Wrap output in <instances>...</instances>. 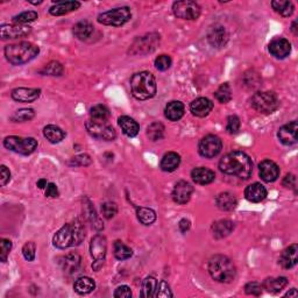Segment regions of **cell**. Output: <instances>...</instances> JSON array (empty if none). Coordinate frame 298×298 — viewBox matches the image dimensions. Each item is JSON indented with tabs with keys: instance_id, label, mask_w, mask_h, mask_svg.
Listing matches in <instances>:
<instances>
[{
	"instance_id": "cell-48",
	"label": "cell",
	"mask_w": 298,
	"mask_h": 298,
	"mask_svg": "<svg viewBox=\"0 0 298 298\" xmlns=\"http://www.w3.org/2000/svg\"><path fill=\"white\" fill-rule=\"evenodd\" d=\"M155 67L160 71H166L171 67V58L168 55H161L155 59Z\"/></svg>"
},
{
	"instance_id": "cell-7",
	"label": "cell",
	"mask_w": 298,
	"mask_h": 298,
	"mask_svg": "<svg viewBox=\"0 0 298 298\" xmlns=\"http://www.w3.org/2000/svg\"><path fill=\"white\" fill-rule=\"evenodd\" d=\"M131 18L132 13L128 7H118L100 13L98 15V22L106 26L120 27L130 21Z\"/></svg>"
},
{
	"instance_id": "cell-22",
	"label": "cell",
	"mask_w": 298,
	"mask_h": 298,
	"mask_svg": "<svg viewBox=\"0 0 298 298\" xmlns=\"http://www.w3.org/2000/svg\"><path fill=\"white\" fill-rule=\"evenodd\" d=\"M298 262V246L292 244L282 252L280 257V264L284 269H291L295 267Z\"/></svg>"
},
{
	"instance_id": "cell-32",
	"label": "cell",
	"mask_w": 298,
	"mask_h": 298,
	"mask_svg": "<svg viewBox=\"0 0 298 298\" xmlns=\"http://www.w3.org/2000/svg\"><path fill=\"white\" fill-rule=\"evenodd\" d=\"M217 206L223 211H232L236 206V198L231 192H221L216 198Z\"/></svg>"
},
{
	"instance_id": "cell-36",
	"label": "cell",
	"mask_w": 298,
	"mask_h": 298,
	"mask_svg": "<svg viewBox=\"0 0 298 298\" xmlns=\"http://www.w3.org/2000/svg\"><path fill=\"white\" fill-rule=\"evenodd\" d=\"M96 288L95 281L90 279V277H80L77 281L75 282L74 289L75 291L79 293V295H86V293H90L94 291Z\"/></svg>"
},
{
	"instance_id": "cell-1",
	"label": "cell",
	"mask_w": 298,
	"mask_h": 298,
	"mask_svg": "<svg viewBox=\"0 0 298 298\" xmlns=\"http://www.w3.org/2000/svg\"><path fill=\"white\" fill-rule=\"evenodd\" d=\"M219 169L225 175L248 180L253 172V162L244 152H231L220 160Z\"/></svg>"
},
{
	"instance_id": "cell-38",
	"label": "cell",
	"mask_w": 298,
	"mask_h": 298,
	"mask_svg": "<svg viewBox=\"0 0 298 298\" xmlns=\"http://www.w3.org/2000/svg\"><path fill=\"white\" fill-rule=\"evenodd\" d=\"M272 6L275 12L285 18L290 17L293 13V10H295L293 4L291 2H288V0H276V2L272 3Z\"/></svg>"
},
{
	"instance_id": "cell-6",
	"label": "cell",
	"mask_w": 298,
	"mask_h": 298,
	"mask_svg": "<svg viewBox=\"0 0 298 298\" xmlns=\"http://www.w3.org/2000/svg\"><path fill=\"white\" fill-rule=\"evenodd\" d=\"M251 104L259 113L271 114L280 106V100L274 92H256L252 97Z\"/></svg>"
},
{
	"instance_id": "cell-9",
	"label": "cell",
	"mask_w": 298,
	"mask_h": 298,
	"mask_svg": "<svg viewBox=\"0 0 298 298\" xmlns=\"http://www.w3.org/2000/svg\"><path fill=\"white\" fill-rule=\"evenodd\" d=\"M160 43V35L153 33L147 34L135 40V42L133 43L130 53L133 55H142V54H149L153 53Z\"/></svg>"
},
{
	"instance_id": "cell-59",
	"label": "cell",
	"mask_w": 298,
	"mask_h": 298,
	"mask_svg": "<svg viewBox=\"0 0 298 298\" xmlns=\"http://www.w3.org/2000/svg\"><path fill=\"white\" fill-rule=\"evenodd\" d=\"M190 226H191L190 220H188V219H182L178 224V227L182 233H185L187 231H189V229H190Z\"/></svg>"
},
{
	"instance_id": "cell-62",
	"label": "cell",
	"mask_w": 298,
	"mask_h": 298,
	"mask_svg": "<svg viewBox=\"0 0 298 298\" xmlns=\"http://www.w3.org/2000/svg\"><path fill=\"white\" fill-rule=\"evenodd\" d=\"M291 31L293 32V34L297 35V21H293L292 22V26H291Z\"/></svg>"
},
{
	"instance_id": "cell-37",
	"label": "cell",
	"mask_w": 298,
	"mask_h": 298,
	"mask_svg": "<svg viewBox=\"0 0 298 298\" xmlns=\"http://www.w3.org/2000/svg\"><path fill=\"white\" fill-rule=\"evenodd\" d=\"M91 120L95 123L106 124L108 118H110V111L104 105H95L90 110Z\"/></svg>"
},
{
	"instance_id": "cell-56",
	"label": "cell",
	"mask_w": 298,
	"mask_h": 298,
	"mask_svg": "<svg viewBox=\"0 0 298 298\" xmlns=\"http://www.w3.org/2000/svg\"><path fill=\"white\" fill-rule=\"evenodd\" d=\"M0 176H2L0 177V184H2V187H5L11 180V172L5 166H2V175Z\"/></svg>"
},
{
	"instance_id": "cell-55",
	"label": "cell",
	"mask_w": 298,
	"mask_h": 298,
	"mask_svg": "<svg viewBox=\"0 0 298 298\" xmlns=\"http://www.w3.org/2000/svg\"><path fill=\"white\" fill-rule=\"evenodd\" d=\"M113 296L115 298H130L132 297V291L127 285H122V287H118L115 289Z\"/></svg>"
},
{
	"instance_id": "cell-19",
	"label": "cell",
	"mask_w": 298,
	"mask_h": 298,
	"mask_svg": "<svg viewBox=\"0 0 298 298\" xmlns=\"http://www.w3.org/2000/svg\"><path fill=\"white\" fill-rule=\"evenodd\" d=\"M269 51L276 58H285L291 53V44L287 39L276 38L269 43Z\"/></svg>"
},
{
	"instance_id": "cell-60",
	"label": "cell",
	"mask_w": 298,
	"mask_h": 298,
	"mask_svg": "<svg viewBox=\"0 0 298 298\" xmlns=\"http://www.w3.org/2000/svg\"><path fill=\"white\" fill-rule=\"evenodd\" d=\"M36 185H38V188H39V189H44V188H47V185H48L47 180H44V178L39 180V181H38V183H36Z\"/></svg>"
},
{
	"instance_id": "cell-41",
	"label": "cell",
	"mask_w": 298,
	"mask_h": 298,
	"mask_svg": "<svg viewBox=\"0 0 298 298\" xmlns=\"http://www.w3.org/2000/svg\"><path fill=\"white\" fill-rule=\"evenodd\" d=\"M156 288H158V282L153 276H148L142 283V290H141V297L149 298L155 295Z\"/></svg>"
},
{
	"instance_id": "cell-24",
	"label": "cell",
	"mask_w": 298,
	"mask_h": 298,
	"mask_svg": "<svg viewBox=\"0 0 298 298\" xmlns=\"http://www.w3.org/2000/svg\"><path fill=\"white\" fill-rule=\"evenodd\" d=\"M191 178L195 183L200 184V185H206L212 183L216 178L215 172H213L211 169L199 167L195 168L191 171Z\"/></svg>"
},
{
	"instance_id": "cell-54",
	"label": "cell",
	"mask_w": 298,
	"mask_h": 298,
	"mask_svg": "<svg viewBox=\"0 0 298 298\" xmlns=\"http://www.w3.org/2000/svg\"><path fill=\"white\" fill-rule=\"evenodd\" d=\"M0 247H2V252H0V260H2L3 262H6L7 256H9L12 249V243L7 239H2V241H0Z\"/></svg>"
},
{
	"instance_id": "cell-12",
	"label": "cell",
	"mask_w": 298,
	"mask_h": 298,
	"mask_svg": "<svg viewBox=\"0 0 298 298\" xmlns=\"http://www.w3.org/2000/svg\"><path fill=\"white\" fill-rule=\"evenodd\" d=\"M85 126L88 134L96 139L104 141H113L116 138L114 128L107 124H99L90 120V122L86 123Z\"/></svg>"
},
{
	"instance_id": "cell-51",
	"label": "cell",
	"mask_w": 298,
	"mask_h": 298,
	"mask_svg": "<svg viewBox=\"0 0 298 298\" xmlns=\"http://www.w3.org/2000/svg\"><path fill=\"white\" fill-rule=\"evenodd\" d=\"M262 289L263 287L257 282H249V283L246 284L245 287V291L247 295H252V296H260L262 293Z\"/></svg>"
},
{
	"instance_id": "cell-27",
	"label": "cell",
	"mask_w": 298,
	"mask_h": 298,
	"mask_svg": "<svg viewBox=\"0 0 298 298\" xmlns=\"http://www.w3.org/2000/svg\"><path fill=\"white\" fill-rule=\"evenodd\" d=\"M80 7V3L78 2H58L56 5L51 6L49 10V13L54 17H59V15H64L78 10Z\"/></svg>"
},
{
	"instance_id": "cell-33",
	"label": "cell",
	"mask_w": 298,
	"mask_h": 298,
	"mask_svg": "<svg viewBox=\"0 0 298 298\" xmlns=\"http://www.w3.org/2000/svg\"><path fill=\"white\" fill-rule=\"evenodd\" d=\"M288 285L287 277H271V279L264 280L262 287L268 292L277 293L283 290Z\"/></svg>"
},
{
	"instance_id": "cell-57",
	"label": "cell",
	"mask_w": 298,
	"mask_h": 298,
	"mask_svg": "<svg viewBox=\"0 0 298 298\" xmlns=\"http://www.w3.org/2000/svg\"><path fill=\"white\" fill-rule=\"evenodd\" d=\"M46 196L47 197H58V190H57V187L54 183H48L47 188H46Z\"/></svg>"
},
{
	"instance_id": "cell-26",
	"label": "cell",
	"mask_w": 298,
	"mask_h": 298,
	"mask_svg": "<svg viewBox=\"0 0 298 298\" xmlns=\"http://www.w3.org/2000/svg\"><path fill=\"white\" fill-rule=\"evenodd\" d=\"M164 115L170 122H178L184 115L183 103L178 102V100H172V102L168 103L166 108H164Z\"/></svg>"
},
{
	"instance_id": "cell-49",
	"label": "cell",
	"mask_w": 298,
	"mask_h": 298,
	"mask_svg": "<svg viewBox=\"0 0 298 298\" xmlns=\"http://www.w3.org/2000/svg\"><path fill=\"white\" fill-rule=\"evenodd\" d=\"M91 162H92V160L87 154H80V155H77V156H75V158L71 159L70 166L86 167V166H90Z\"/></svg>"
},
{
	"instance_id": "cell-43",
	"label": "cell",
	"mask_w": 298,
	"mask_h": 298,
	"mask_svg": "<svg viewBox=\"0 0 298 298\" xmlns=\"http://www.w3.org/2000/svg\"><path fill=\"white\" fill-rule=\"evenodd\" d=\"M216 99L221 104H226L232 99V90L228 83H224L218 87V90L215 92Z\"/></svg>"
},
{
	"instance_id": "cell-20",
	"label": "cell",
	"mask_w": 298,
	"mask_h": 298,
	"mask_svg": "<svg viewBox=\"0 0 298 298\" xmlns=\"http://www.w3.org/2000/svg\"><path fill=\"white\" fill-rule=\"evenodd\" d=\"M207 40L211 43V46L215 48H221L226 44L228 36L226 33V29L223 26L216 25L211 27V29L208 31Z\"/></svg>"
},
{
	"instance_id": "cell-5",
	"label": "cell",
	"mask_w": 298,
	"mask_h": 298,
	"mask_svg": "<svg viewBox=\"0 0 298 298\" xmlns=\"http://www.w3.org/2000/svg\"><path fill=\"white\" fill-rule=\"evenodd\" d=\"M156 80L148 71L138 72L131 78V90L138 100H147L156 95Z\"/></svg>"
},
{
	"instance_id": "cell-15",
	"label": "cell",
	"mask_w": 298,
	"mask_h": 298,
	"mask_svg": "<svg viewBox=\"0 0 298 298\" xmlns=\"http://www.w3.org/2000/svg\"><path fill=\"white\" fill-rule=\"evenodd\" d=\"M260 177L264 182H275L280 176V168L275 162L271 160H264L259 166Z\"/></svg>"
},
{
	"instance_id": "cell-42",
	"label": "cell",
	"mask_w": 298,
	"mask_h": 298,
	"mask_svg": "<svg viewBox=\"0 0 298 298\" xmlns=\"http://www.w3.org/2000/svg\"><path fill=\"white\" fill-rule=\"evenodd\" d=\"M164 135V126L161 123H153L147 128V136L152 141H159Z\"/></svg>"
},
{
	"instance_id": "cell-34",
	"label": "cell",
	"mask_w": 298,
	"mask_h": 298,
	"mask_svg": "<svg viewBox=\"0 0 298 298\" xmlns=\"http://www.w3.org/2000/svg\"><path fill=\"white\" fill-rule=\"evenodd\" d=\"M72 32H74L75 38L84 41V40L90 38L91 34L94 33V26H92V23L90 21H87V20H82V21L76 23Z\"/></svg>"
},
{
	"instance_id": "cell-2",
	"label": "cell",
	"mask_w": 298,
	"mask_h": 298,
	"mask_svg": "<svg viewBox=\"0 0 298 298\" xmlns=\"http://www.w3.org/2000/svg\"><path fill=\"white\" fill-rule=\"evenodd\" d=\"M84 237H85L84 224L79 219H75L71 223L64 225L62 228L56 232L53 244L55 247L59 249H66L72 247V246L80 245L83 243Z\"/></svg>"
},
{
	"instance_id": "cell-44",
	"label": "cell",
	"mask_w": 298,
	"mask_h": 298,
	"mask_svg": "<svg viewBox=\"0 0 298 298\" xmlns=\"http://www.w3.org/2000/svg\"><path fill=\"white\" fill-rule=\"evenodd\" d=\"M35 116V112L32 108H21L15 112V113L11 116V120L14 123H25L29 122Z\"/></svg>"
},
{
	"instance_id": "cell-46",
	"label": "cell",
	"mask_w": 298,
	"mask_h": 298,
	"mask_svg": "<svg viewBox=\"0 0 298 298\" xmlns=\"http://www.w3.org/2000/svg\"><path fill=\"white\" fill-rule=\"evenodd\" d=\"M38 13L34 11H28V12H22V13H20L17 17L13 18V21L14 23H19V25H25L27 22H32V21H35L36 19H38Z\"/></svg>"
},
{
	"instance_id": "cell-3",
	"label": "cell",
	"mask_w": 298,
	"mask_h": 298,
	"mask_svg": "<svg viewBox=\"0 0 298 298\" xmlns=\"http://www.w3.org/2000/svg\"><path fill=\"white\" fill-rule=\"evenodd\" d=\"M40 49L34 43L22 41L14 44H7L5 47V56L13 66H22L34 59L39 55Z\"/></svg>"
},
{
	"instance_id": "cell-4",
	"label": "cell",
	"mask_w": 298,
	"mask_h": 298,
	"mask_svg": "<svg viewBox=\"0 0 298 298\" xmlns=\"http://www.w3.org/2000/svg\"><path fill=\"white\" fill-rule=\"evenodd\" d=\"M208 273L211 277L220 283H231L236 276L234 263L225 255H215L208 262Z\"/></svg>"
},
{
	"instance_id": "cell-17",
	"label": "cell",
	"mask_w": 298,
	"mask_h": 298,
	"mask_svg": "<svg viewBox=\"0 0 298 298\" xmlns=\"http://www.w3.org/2000/svg\"><path fill=\"white\" fill-rule=\"evenodd\" d=\"M90 252L91 256L94 257L95 261H104L107 252V241L104 235H96L91 239L90 244Z\"/></svg>"
},
{
	"instance_id": "cell-21",
	"label": "cell",
	"mask_w": 298,
	"mask_h": 298,
	"mask_svg": "<svg viewBox=\"0 0 298 298\" xmlns=\"http://www.w3.org/2000/svg\"><path fill=\"white\" fill-rule=\"evenodd\" d=\"M212 108H213V103L210 99L204 98V97H200V98L195 99L190 104L191 113L196 116H199V118H204V116L210 114Z\"/></svg>"
},
{
	"instance_id": "cell-10",
	"label": "cell",
	"mask_w": 298,
	"mask_h": 298,
	"mask_svg": "<svg viewBox=\"0 0 298 298\" xmlns=\"http://www.w3.org/2000/svg\"><path fill=\"white\" fill-rule=\"evenodd\" d=\"M172 11L177 18L184 20H196L200 15L199 5L195 2H190V0L174 3Z\"/></svg>"
},
{
	"instance_id": "cell-50",
	"label": "cell",
	"mask_w": 298,
	"mask_h": 298,
	"mask_svg": "<svg viewBox=\"0 0 298 298\" xmlns=\"http://www.w3.org/2000/svg\"><path fill=\"white\" fill-rule=\"evenodd\" d=\"M240 130V119L236 115H229L227 118L226 131L229 134H235Z\"/></svg>"
},
{
	"instance_id": "cell-39",
	"label": "cell",
	"mask_w": 298,
	"mask_h": 298,
	"mask_svg": "<svg viewBox=\"0 0 298 298\" xmlns=\"http://www.w3.org/2000/svg\"><path fill=\"white\" fill-rule=\"evenodd\" d=\"M136 216L141 224L152 225L156 220V213L148 207H136Z\"/></svg>"
},
{
	"instance_id": "cell-30",
	"label": "cell",
	"mask_w": 298,
	"mask_h": 298,
	"mask_svg": "<svg viewBox=\"0 0 298 298\" xmlns=\"http://www.w3.org/2000/svg\"><path fill=\"white\" fill-rule=\"evenodd\" d=\"M83 212H84V216L86 217V219L90 221L92 226H94L96 229L100 231V229L104 228V225L98 218V216H97L94 205L91 204V202L87 198L83 199Z\"/></svg>"
},
{
	"instance_id": "cell-28",
	"label": "cell",
	"mask_w": 298,
	"mask_h": 298,
	"mask_svg": "<svg viewBox=\"0 0 298 298\" xmlns=\"http://www.w3.org/2000/svg\"><path fill=\"white\" fill-rule=\"evenodd\" d=\"M59 264H61V268L66 273L74 274L79 269L80 256L75 252L69 253V254L62 257L61 261H59Z\"/></svg>"
},
{
	"instance_id": "cell-45",
	"label": "cell",
	"mask_w": 298,
	"mask_h": 298,
	"mask_svg": "<svg viewBox=\"0 0 298 298\" xmlns=\"http://www.w3.org/2000/svg\"><path fill=\"white\" fill-rule=\"evenodd\" d=\"M41 74L48 76H61L63 74V66L57 61H51L43 68Z\"/></svg>"
},
{
	"instance_id": "cell-16",
	"label": "cell",
	"mask_w": 298,
	"mask_h": 298,
	"mask_svg": "<svg viewBox=\"0 0 298 298\" xmlns=\"http://www.w3.org/2000/svg\"><path fill=\"white\" fill-rule=\"evenodd\" d=\"M297 122H291L280 128L277 136H279L281 142L285 144V146H292V144L297 143Z\"/></svg>"
},
{
	"instance_id": "cell-53",
	"label": "cell",
	"mask_w": 298,
	"mask_h": 298,
	"mask_svg": "<svg viewBox=\"0 0 298 298\" xmlns=\"http://www.w3.org/2000/svg\"><path fill=\"white\" fill-rule=\"evenodd\" d=\"M35 244L28 241L22 247V254L27 261H33L35 259Z\"/></svg>"
},
{
	"instance_id": "cell-35",
	"label": "cell",
	"mask_w": 298,
	"mask_h": 298,
	"mask_svg": "<svg viewBox=\"0 0 298 298\" xmlns=\"http://www.w3.org/2000/svg\"><path fill=\"white\" fill-rule=\"evenodd\" d=\"M43 135L46 136V139L51 143H58L66 138V133L62 131L61 128L55 126V125H48L44 127Z\"/></svg>"
},
{
	"instance_id": "cell-8",
	"label": "cell",
	"mask_w": 298,
	"mask_h": 298,
	"mask_svg": "<svg viewBox=\"0 0 298 298\" xmlns=\"http://www.w3.org/2000/svg\"><path fill=\"white\" fill-rule=\"evenodd\" d=\"M4 146L9 151L21 155H31L38 148V141L34 138H20V136H7L4 140Z\"/></svg>"
},
{
	"instance_id": "cell-18",
	"label": "cell",
	"mask_w": 298,
	"mask_h": 298,
	"mask_svg": "<svg viewBox=\"0 0 298 298\" xmlns=\"http://www.w3.org/2000/svg\"><path fill=\"white\" fill-rule=\"evenodd\" d=\"M12 98L19 103H33L41 95L40 88L17 87L12 91Z\"/></svg>"
},
{
	"instance_id": "cell-14",
	"label": "cell",
	"mask_w": 298,
	"mask_h": 298,
	"mask_svg": "<svg viewBox=\"0 0 298 298\" xmlns=\"http://www.w3.org/2000/svg\"><path fill=\"white\" fill-rule=\"evenodd\" d=\"M193 188L190 183L185 181H180L176 183L174 191H172V199L177 204H187L191 199Z\"/></svg>"
},
{
	"instance_id": "cell-47",
	"label": "cell",
	"mask_w": 298,
	"mask_h": 298,
	"mask_svg": "<svg viewBox=\"0 0 298 298\" xmlns=\"http://www.w3.org/2000/svg\"><path fill=\"white\" fill-rule=\"evenodd\" d=\"M116 212H118V206L115 203L106 202L102 205V215L104 218L112 219L116 215Z\"/></svg>"
},
{
	"instance_id": "cell-61",
	"label": "cell",
	"mask_w": 298,
	"mask_h": 298,
	"mask_svg": "<svg viewBox=\"0 0 298 298\" xmlns=\"http://www.w3.org/2000/svg\"><path fill=\"white\" fill-rule=\"evenodd\" d=\"M297 295H298V293H297V290L295 288L291 289V291H289V292L285 293V296H287V297H297Z\"/></svg>"
},
{
	"instance_id": "cell-25",
	"label": "cell",
	"mask_w": 298,
	"mask_h": 298,
	"mask_svg": "<svg viewBox=\"0 0 298 298\" xmlns=\"http://www.w3.org/2000/svg\"><path fill=\"white\" fill-rule=\"evenodd\" d=\"M233 229H234V224L231 220H218L212 225V234L216 239H223L231 234Z\"/></svg>"
},
{
	"instance_id": "cell-40",
	"label": "cell",
	"mask_w": 298,
	"mask_h": 298,
	"mask_svg": "<svg viewBox=\"0 0 298 298\" xmlns=\"http://www.w3.org/2000/svg\"><path fill=\"white\" fill-rule=\"evenodd\" d=\"M114 256L116 260L119 261H125L127 259H130V257L133 255V251L128 247V246L125 245L124 243H122L120 240H116L114 243Z\"/></svg>"
},
{
	"instance_id": "cell-58",
	"label": "cell",
	"mask_w": 298,
	"mask_h": 298,
	"mask_svg": "<svg viewBox=\"0 0 298 298\" xmlns=\"http://www.w3.org/2000/svg\"><path fill=\"white\" fill-rule=\"evenodd\" d=\"M283 185L285 188H295L296 187V177L292 174H288L284 177L283 180Z\"/></svg>"
},
{
	"instance_id": "cell-31",
	"label": "cell",
	"mask_w": 298,
	"mask_h": 298,
	"mask_svg": "<svg viewBox=\"0 0 298 298\" xmlns=\"http://www.w3.org/2000/svg\"><path fill=\"white\" fill-rule=\"evenodd\" d=\"M181 163V156L174 152H169L166 155L163 156L162 160H161L160 168L162 169L163 171L171 172L175 171L177 168L180 167Z\"/></svg>"
},
{
	"instance_id": "cell-13",
	"label": "cell",
	"mask_w": 298,
	"mask_h": 298,
	"mask_svg": "<svg viewBox=\"0 0 298 298\" xmlns=\"http://www.w3.org/2000/svg\"><path fill=\"white\" fill-rule=\"evenodd\" d=\"M29 33V26L19 25V23H14V25H3L0 27V35H2L3 40L22 38V36H26Z\"/></svg>"
},
{
	"instance_id": "cell-29",
	"label": "cell",
	"mask_w": 298,
	"mask_h": 298,
	"mask_svg": "<svg viewBox=\"0 0 298 298\" xmlns=\"http://www.w3.org/2000/svg\"><path fill=\"white\" fill-rule=\"evenodd\" d=\"M118 123H119V126L122 127L124 134L127 135L128 138H134V136L138 135V133L140 131L139 124L136 123L134 119H132L131 116H127V115L120 116Z\"/></svg>"
},
{
	"instance_id": "cell-23",
	"label": "cell",
	"mask_w": 298,
	"mask_h": 298,
	"mask_svg": "<svg viewBox=\"0 0 298 298\" xmlns=\"http://www.w3.org/2000/svg\"><path fill=\"white\" fill-rule=\"evenodd\" d=\"M246 199L252 203H260L267 197V190L261 183H253L245 190Z\"/></svg>"
},
{
	"instance_id": "cell-11",
	"label": "cell",
	"mask_w": 298,
	"mask_h": 298,
	"mask_svg": "<svg viewBox=\"0 0 298 298\" xmlns=\"http://www.w3.org/2000/svg\"><path fill=\"white\" fill-rule=\"evenodd\" d=\"M221 148H223V142L217 135H206L200 140L198 151L199 154L203 156V158L206 159H213L216 158L217 155L221 152Z\"/></svg>"
},
{
	"instance_id": "cell-52",
	"label": "cell",
	"mask_w": 298,
	"mask_h": 298,
	"mask_svg": "<svg viewBox=\"0 0 298 298\" xmlns=\"http://www.w3.org/2000/svg\"><path fill=\"white\" fill-rule=\"evenodd\" d=\"M155 297H163V298H168V297H172V293L170 291V288L166 281H161L159 287L156 288V293L154 295Z\"/></svg>"
}]
</instances>
